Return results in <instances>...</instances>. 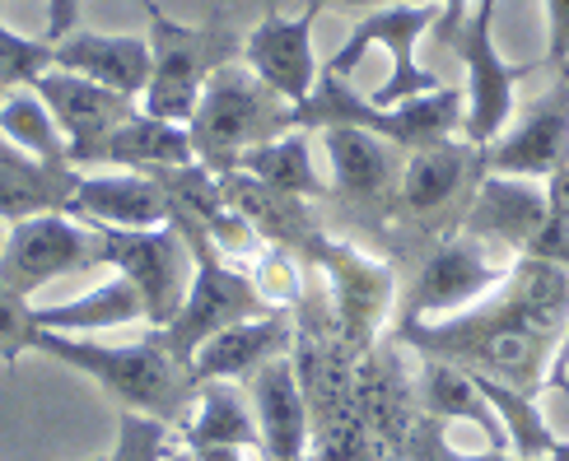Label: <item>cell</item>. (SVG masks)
<instances>
[{
  "label": "cell",
  "instance_id": "cell-24",
  "mask_svg": "<svg viewBox=\"0 0 569 461\" xmlns=\"http://www.w3.org/2000/svg\"><path fill=\"white\" fill-rule=\"evenodd\" d=\"M76 214L112 229H159L173 220V201L154 178L127 173V168H103V173H80Z\"/></svg>",
  "mask_w": 569,
  "mask_h": 461
},
{
  "label": "cell",
  "instance_id": "cell-5",
  "mask_svg": "<svg viewBox=\"0 0 569 461\" xmlns=\"http://www.w3.org/2000/svg\"><path fill=\"white\" fill-rule=\"evenodd\" d=\"M173 224L182 229L187 248H192V284H187V299L178 308V318L159 331V341L192 369V354L216 331H224L233 322H248V318H262V312H276V308H267L262 289H257V280H252V261L229 257L220 242L192 220V214L173 210Z\"/></svg>",
  "mask_w": 569,
  "mask_h": 461
},
{
  "label": "cell",
  "instance_id": "cell-16",
  "mask_svg": "<svg viewBox=\"0 0 569 461\" xmlns=\"http://www.w3.org/2000/svg\"><path fill=\"white\" fill-rule=\"evenodd\" d=\"M29 89L47 103V112L57 117V127L70 144V163H76L80 173L93 168L99 144L140 108V99H127V93H117L108 84H93L84 76H70V70H61V66L42 70Z\"/></svg>",
  "mask_w": 569,
  "mask_h": 461
},
{
  "label": "cell",
  "instance_id": "cell-45",
  "mask_svg": "<svg viewBox=\"0 0 569 461\" xmlns=\"http://www.w3.org/2000/svg\"><path fill=\"white\" fill-rule=\"evenodd\" d=\"M0 248H6V224H0Z\"/></svg>",
  "mask_w": 569,
  "mask_h": 461
},
{
  "label": "cell",
  "instance_id": "cell-44",
  "mask_svg": "<svg viewBox=\"0 0 569 461\" xmlns=\"http://www.w3.org/2000/svg\"><path fill=\"white\" fill-rule=\"evenodd\" d=\"M556 76H560V84H569V61H565V66L556 70Z\"/></svg>",
  "mask_w": 569,
  "mask_h": 461
},
{
  "label": "cell",
  "instance_id": "cell-27",
  "mask_svg": "<svg viewBox=\"0 0 569 461\" xmlns=\"http://www.w3.org/2000/svg\"><path fill=\"white\" fill-rule=\"evenodd\" d=\"M416 397H420V415L443 420V424H448V420H471V424H481V429L490 433L495 452L509 448V443H505V424H500V415H495V405L481 397L477 378H471L467 369H458V363L420 354Z\"/></svg>",
  "mask_w": 569,
  "mask_h": 461
},
{
  "label": "cell",
  "instance_id": "cell-46",
  "mask_svg": "<svg viewBox=\"0 0 569 461\" xmlns=\"http://www.w3.org/2000/svg\"><path fill=\"white\" fill-rule=\"evenodd\" d=\"M6 93H10V89H6V84H0V103H6Z\"/></svg>",
  "mask_w": 569,
  "mask_h": 461
},
{
  "label": "cell",
  "instance_id": "cell-42",
  "mask_svg": "<svg viewBox=\"0 0 569 461\" xmlns=\"http://www.w3.org/2000/svg\"><path fill=\"white\" fill-rule=\"evenodd\" d=\"M541 461H569V443H565V439H556V448H551L547 457H541Z\"/></svg>",
  "mask_w": 569,
  "mask_h": 461
},
{
  "label": "cell",
  "instance_id": "cell-38",
  "mask_svg": "<svg viewBox=\"0 0 569 461\" xmlns=\"http://www.w3.org/2000/svg\"><path fill=\"white\" fill-rule=\"evenodd\" d=\"M547 387H556V392H569V322H565V331H560V345H556V359H551Z\"/></svg>",
  "mask_w": 569,
  "mask_h": 461
},
{
  "label": "cell",
  "instance_id": "cell-15",
  "mask_svg": "<svg viewBox=\"0 0 569 461\" xmlns=\"http://www.w3.org/2000/svg\"><path fill=\"white\" fill-rule=\"evenodd\" d=\"M560 168H569V84L556 80L486 144V173L551 182Z\"/></svg>",
  "mask_w": 569,
  "mask_h": 461
},
{
  "label": "cell",
  "instance_id": "cell-48",
  "mask_svg": "<svg viewBox=\"0 0 569 461\" xmlns=\"http://www.w3.org/2000/svg\"><path fill=\"white\" fill-rule=\"evenodd\" d=\"M303 461H313V457H303Z\"/></svg>",
  "mask_w": 569,
  "mask_h": 461
},
{
  "label": "cell",
  "instance_id": "cell-25",
  "mask_svg": "<svg viewBox=\"0 0 569 461\" xmlns=\"http://www.w3.org/2000/svg\"><path fill=\"white\" fill-rule=\"evenodd\" d=\"M93 163L127 168V173H163V168H187V163H201V159H197L187 121H169V117L136 108L122 127L99 144Z\"/></svg>",
  "mask_w": 569,
  "mask_h": 461
},
{
  "label": "cell",
  "instance_id": "cell-31",
  "mask_svg": "<svg viewBox=\"0 0 569 461\" xmlns=\"http://www.w3.org/2000/svg\"><path fill=\"white\" fill-rule=\"evenodd\" d=\"M0 136H6L10 144H19V150L47 159V163H70V144L57 127V117L47 112V103L33 89H10L6 93V103H0Z\"/></svg>",
  "mask_w": 569,
  "mask_h": 461
},
{
  "label": "cell",
  "instance_id": "cell-11",
  "mask_svg": "<svg viewBox=\"0 0 569 461\" xmlns=\"http://www.w3.org/2000/svg\"><path fill=\"white\" fill-rule=\"evenodd\" d=\"M89 229L99 242V265H112L136 284V294L146 299V327L163 331L178 318L187 284H192V248L182 229L173 220L159 229H112L89 220Z\"/></svg>",
  "mask_w": 569,
  "mask_h": 461
},
{
  "label": "cell",
  "instance_id": "cell-6",
  "mask_svg": "<svg viewBox=\"0 0 569 461\" xmlns=\"http://www.w3.org/2000/svg\"><path fill=\"white\" fill-rule=\"evenodd\" d=\"M187 131H192L197 159L210 173H224V168H233L248 150H257V144L290 136L295 103L257 80L243 61H229L206 80Z\"/></svg>",
  "mask_w": 569,
  "mask_h": 461
},
{
  "label": "cell",
  "instance_id": "cell-10",
  "mask_svg": "<svg viewBox=\"0 0 569 461\" xmlns=\"http://www.w3.org/2000/svg\"><path fill=\"white\" fill-rule=\"evenodd\" d=\"M435 23H439V6H435V0H392V6H383V10H369L350 29L341 52H331L327 70H331V76L355 80L360 61L373 52V47H383L392 70H388V80L369 93L373 108H397V103H407V99H420V93H435V89H443V80L435 76V70H425L416 61V42L430 33Z\"/></svg>",
  "mask_w": 569,
  "mask_h": 461
},
{
  "label": "cell",
  "instance_id": "cell-22",
  "mask_svg": "<svg viewBox=\"0 0 569 461\" xmlns=\"http://www.w3.org/2000/svg\"><path fill=\"white\" fill-rule=\"evenodd\" d=\"M295 345V312H262V318L233 322L216 331L210 341L192 354V378L201 382H243L276 354H290Z\"/></svg>",
  "mask_w": 569,
  "mask_h": 461
},
{
  "label": "cell",
  "instance_id": "cell-17",
  "mask_svg": "<svg viewBox=\"0 0 569 461\" xmlns=\"http://www.w3.org/2000/svg\"><path fill=\"white\" fill-rule=\"evenodd\" d=\"M229 206L243 214L248 229L262 238V248H284L295 252L303 265H313L322 238H327V220H322V206L303 201V197H284V191L257 182L243 168H224L216 173Z\"/></svg>",
  "mask_w": 569,
  "mask_h": 461
},
{
  "label": "cell",
  "instance_id": "cell-14",
  "mask_svg": "<svg viewBox=\"0 0 569 461\" xmlns=\"http://www.w3.org/2000/svg\"><path fill=\"white\" fill-rule=\"evenodd\" d=\"M99 265V242L80 214H33L23 224L6 229L0 248V280L33 299L42 284H52L70 271H93Z\"/></svg>",
  "mask_w": 569,
  "mask_h": 461
},
{
  "label": "cell",
  "instance_id": "cell-40",
  "mask_svg": "<svg viewBox=\"0 0 569 461\" xmlns=\"http://www.w3.org/2000/svg\"><path fill=\"white\" fill-rule=\"evenodd\" d=\"M197 461H252V452H239V448H206V452H197Z\"/></svg>",
  "mask_w": 569,
  "mask_h": 461
},
{
  "label": "cell",
  "instance_id": "cell-8",
  "mask_svg": "<svg viewBox=\"0 0 569 461\" xmlns=\"http://www.w3.org/2000/svg\"><path fill=\"white\" fill-rule=\"evenodd\" d=\"M150 19V84L140 108L169 121H192L206 80L220 66L239 61L243 38L229 23H178L154 0H140Z\"/></svg>",
  "mask_w": 569,
  "mask_h": 461
},
{
  "label": "cell",
  "instance_id": "cell-19",
  "mask_svg": "<svg viewBox=\"0 0 569 461\" xmlns=\"http://www.w3.org/2000/svg\"><path fill=\"white\" fill-rule=\"evenodd\" d=\"M547 220H551L547 182L486 173L477 197H471V206H467V214H462L458 233H471L481 242H495V248H509L513 257H523Z\"/></svg>",
  "mask_w": 569,
  "mask_h": 461
},
{
  "label": "cell",
  "instance_id": "cell-32",
  "mask_svg": "<svg viewBox=\"0 0 569 461\" xmlns=\"http://www.w3.org/2000/svg\"><path fill=\"white\" fill-rule=\"evenodd\" d=\"M57 66L52 38H23L10 23H0V84L6 89H29L42 70Z\"/></svg>",
  "mask_w": 569,
  "mask_h": 461
},
{
  "label": "cell",
  "instance_id": "cell-43",
  "mask_svg": "<svg viewBox=\"0 0 569 461\" xmlns=\"http://www.w3.org/2000/svg\"><path fill=\"white\" fill-rule=\"evenodd\" d=\"M477 461H528V457H513V452H486V457H477Z\"/></svg>",
  "mask_w": 569,
  "mask_h": 461
},
{
  "label": "cell",
  "instance_id": "cell-7",
  "mask_svg": "<svg viewBox=\"0 0 569 461\" xmlns=\"http://www.w3.org/2000/svg\"><path fill=\"white\" fill-rule=\"evenodd\" d=\"M513 252L481 242L471 233H448L435 248H425L407 265V284L397 294V318L392 327H416V322H443L453 312L481 303L495 294L509 271H513Z\"/></svg>",
  "mask_w": 569,
  "mask_h": 461
},
{
  "label": "cell",
  "instance_id": "cell-21",
  "mask_svg": "<svg viewBox=\"0 0 569 461\" xmlns=\"http://www.w3.org/2000/svg\"><path fill=\"white\" fill-rule=\"evenodd\" d=\"M80 168L47 163L0 136V224H23L33 214H76Z\"/></svg>",
  "mask_w": 569,
  "mask_h": 461
},
{
  "label": "cell",
  "instance_id": "cell-26",
  "mask_svg": "<svg viewBox=\"0 0 569 461\" xmlns=\"http://www.w3.org/2000/svg\"><path fill=\"white\" fill-rule=\"evenodd\" d=\"M178 439L192 448V452L239 448V452H257V457H262V429H257L252 401L233 382H201L197 387V401H192V410H187Z\"/></svg>",
  "mask_w": 569,
  "mask_h": 461
},
{
  "label": "cell",
  "instance_id": "cell-1",
  "mask_svg": "<svg viewBox=\"0 0 569 461\" xmlns=\"http://www.w3.org/2000/svg\"><path fill=\"white\" fill-rule=\"evenodd\" d=\"M565 322H569V265L518 257L509 280L481 303H471L443 322L392 327L388 335H397L411 354L448 359L467 373H481L518 387V392L541 397Z\"/></svg>",
  "mask_w": 569,
  "mask_h": 461
},
{
  "label": "cell",
  "instance_id": "cell-47",
  "mask_svg": "<svg viewBox=\"0 0 569 461\" xmlns=\"http://www.w3.org/2000/svg\"><path fill=\"white\" fill-rule=\"evenodd\" d=\"M93 461H103V457H93Z\"/></svg>",
  "mask_w": 569,
  "mask_h": 461
},
{
  "label": "cell",
  "instance_id": "cell-20",
  "mask_svg": "<svg viewBox=\"0 0 569 461\" xmlns=\"http://www.w3.org/2000/svg\"><path fill=\"white\" fill-rule=\"evenodd\" d=\"M257 429H262V461H303L313 448V420L290 354H276L252 378H243Z\"/></svg>",
  "mask_w": 569,
  "mask_h": 461
},
{
  "label": "cell",
  "instance_id": "cell-39",
  "mask_svg": "<svg viewBox=\"0 0 569 461\" xmlns=\"http://www.w3.org/2000/svg\"><path fill=\"white\" fill-rule=\"evenodd\" d=\"M308 10H383V6H392V0H303Z\"/></svg>",
  "mask_w": 569,
  "mask_h": 461
},
{
  "label": "cell",
  "instance_id": "cell-41",
  "mask_svg": "<svg viewBox=\"0 0 569 461\" xmlns=\"http://www.w3.org/2000/svg\"><path fill=\"white\" fill-rule=\"evenodd\" d=\"M159 461H197V452H192V448H187V443L178 439V433H173V443H169V448H163V457H159Z\"/></svg>",
  "mask_w": 569,
  "mask_h": 461
},
{
  "label": "cell",
  "instance_id": "cell-18",
  "mask_svg": "<svg viewBox=\"0 0 569 461\" xmlns=\"http://www.w3.org/2000/svg\"><path fill=\"white\" fill-rule=\"evenodd\" d=\"M313 23H318V10H308L299 19L290 14H262L243 33V52L239 61L252 70L262 84H271L280 99H290L295 108L313 93L322 66H318V52H313Z\"/></svg>",
  "mask_w": 569,
  "mask_h": 461
},
{
  "label": "cell",
  "instance_id": "cell-35",
  "mask_svg": "<svg viewBox=\"0 0 569 461\" xmlns=\"http://www.w3.org/2000/svg\"><path fill=\"white\" fill-rule=\"evenodd\" d=\"M401 461H477V457H462L453 443H448V424L443 420L420 415L407 448H401Z\"/></svg>",
  "mask_w": 569,
  "mask_h": 461
},
{
  "label": "cell",
  "instance_id": "cell-34",
  "mask_svg": "<svg viewBox=\"0 0 569 461\" xmlns=\"http://www.w3.org/2000/svg\"><path fill=\"white\" fill-rule=\"evenodd\" d=\"M169 443H173L169 424H159L150 415H136V410H122V415H117L112 457H103V461H159Z\"/></svg>",
  "mask_w": 569,
  "mask_h": 461
},
{
  "label": "cell",
  "instance_id": "cell-29",
  "mask_svg": "<svg viewBox=\"0 0 569 461\" xmlns=\"http://www.w3.org/2000/svg\"><path fill=\"white\" fill-rule=\"evenodd\" d=\"M127 322H146V299L136 294V284L127 275H112L89 294L57 303V308H38V327L42 331H66V335H99Z\"/></svg>",
  "mask_w": 569,
  "mask_h": 461
},
{
  "label": "cell",
  "instance_id": "cell-33",
  "mask_svg": "<svg viewBox=\"0 0 569 461\" xmlns=\"http://www.w3.org/2000/svg\"><path fill=\"white\" fill-rule=\"evenodd\" d=\"M38 308H29V299L0 280V363H19L29 350H38Z\"/></svg>",
  "mask_w": 569,
  "mask_h": 461
},
{
  "label": "cell",
  "instance_id": "cell-2",
  "mask_svg": "<svg viewBox=\"0 0 569 461\" xmlns=\"http://www.w3.org/2000/svg\"><path fill=\"white\" fill-rule=\"evenodd\" d=\"M38 354H52L57 363H66V369L99 382L103 397H112L122 410L150 415L159 424H169L173 433L182 429L187 410L197 401L192 369L159 341V331H146L140 341H127V345H99L93 335L42 331Z\"/></svg>",
  "mask_w": 569,
  "mask_h": 461
},
{
  "label": "cell",
  "instance_id": "cell-36",
  "mask_svg": "<svg viewBox=\"0 0 569 461\" xmlns=\"http://www.w3.org/2000/svg\"><path fill=\"white\" fill-rule=\"evenodd\" d=\"M547 61L556 70L569 61V0H547Z\"/></svg>",
  "mask_w": 569,
  "mask_h": 461
},
{
  "label": "cell",
  "instance_id": "cell-23",
  "mask_svg": "<svg viewBox=\"0 0 569 461\" xmlns=\"http://www.w3.org/2000/svg\"><path fill=\"white\" fill-rule=\"evenodd\" d=\"M57 66L70 76H84L93 84H108L127 99H140L150 84V38L136 33H93V29H70L52 42Z\"/></svg>",
  "mask_w": 569,
  "mask_h": 461
},
{
  "label": "cell",
  "instance_id": "cell-12",
  "mask_svg": "<svg viewBox=\"0 0 569 461\" xmlns=\"http://www.w3.org/2000/svg\"><path fill=\"white\" fill-rule=\"evenodd\" d=\"M495 6H500V0H477L467 23L458 29V38L448 42L467 70L462 140L481 144V150L513 121V89H518V80H528L537 70V66H509L500 57V47H495Z\"/></svg>",
  "mask_w": 569,
  "mask_h": 461
},
{
  "label": "cell",
  "instance_id": "cell-9",
  "mask_svg": "<svg viewBox=\"0 0 569 461\" xmlns=\"http://www.w3.org/2000/svg\"><path fill=\"white\" fill-rule=\"evenodd\" d=\"M313 265L327 280L331 318H337L346 345L355 354H365L369 345L383 341L388 322L397 318V294H401L397 265L383 252H373V248H365V242L341 238L331 229L322 238Z\"/></svg>",
  "mask_w": 569,
  "mask_h": 461
},
{
  "label": "cell",
  "instance_id": "cell-13",
  "mask_svg": "<svg viewBox=\"0 0 569 461\" xmlns=\"http://www.w3.org/2000/svg\"><path fill=\"white\" fill-rule=\"evenodd\" d=\"M407 345L397 335H383L378 345H369L355 359V382H350V401H355V420L365 424L373 448L388 461H401L411 429L420 424V397H416V373H407Z\"/></svg>",
  "mask_w": 569,
  "mask_h": 461
},
{
  "label": "cell",
  "instance_id": "cell-37",
  "mask_svg": "<svg viewBox=\"0 0 569 461\" xmlns=\"http://www.w3.org/2000/svg\"><path fill=\"white\" fill-rule=\"evenodd\" d=\"M80 0H47V38H66L70 29H80Z\"/></svg>",
  "mask_w": 569,
  "mask_h": 461
},
{
  "label": "cell",
  "instance_id": "cell-4",
  "mask_svg": "<svg viewBox=\"0 0 569 461\" xmlns=\"http://www.w3.org/2000/svg\"><path fill=\"white\" fill-rule=\"evenodd\" d=\"M318 140L331 163V173H327L331 197L322 206L327 229L365 242V248H378L392 201H397L401 173H407V150L392 144L388 136H373L360 127H327L318 131Z\"/></svg>",
  "mask_w": 569,
  "mask_h": 461
},
{
  "label": "cell",
  "instance_id": "cell-3",
  "mask_svg": "<svg viewBox=\"0 0 569 461\" xmlns=\"http://www.w3.org/2000/svg\"><path fill=\"white\" fill-rule=\"evenodd\" d=\"M481 178H486V150L462 136L407 154V173H401L392 214L373 252H383L392 265H411L439 238L458 233Z\"/></svg>",
  "mask_w": 569,
  "mask_h": 461
},
{
  "label": "cell",
  "instance_id": "cell-28",
  "mask_svg": "<svg viewBox=\"0 0 569 461\" xmlns=\"http://www.w3.org/2000/svg\"><path fill=\"white\" fill-rule=\"evenodd\" d=\"M233 168H243V173L284 191V197H303L313 206H327V197H331V187L318 173V159H313V131L276 136L267 144H257V150H248Z\"/></svg>",
  "mask_w": 569,
  "mask_h": 461
},
{
  "label": "cell",
  "instance_id": "cell-30",
  "mask_svg": "<svg viewBox=\"0 0 569 461\" xmlns=\"http://www.w3.org/2000/svg\"><path fill=\"white\" fill-rule=\"evenodd\" d=\"M481 387V397L495 405V415H500L505 424V443L513 457H528V461H541L551 448H556V433L551 424L541 420V410H537V397L532 392H518V387L509 382H495V378H481V373H471Z\"/></svg>",
  "mask_w": 569,
  "mask_h": 461
}]
</instances>
